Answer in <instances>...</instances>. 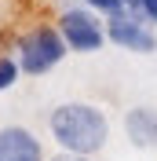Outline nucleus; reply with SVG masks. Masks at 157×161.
I'll list each match as a JSON object with an SVG mask.
<instances>
[{
  "instance_id": "obj_8",
  "label": "nucleus",
  "mask_w": 157,
  "mask_h": 161,
  "mask_svg": "<svg viewBox=\"0 0 157 161\" xmlns=\"http://www.w3.org/2000/svg\"><path fill=\"white\" fill-rule=\"evenodd\" d=\"M84 4H88L91 11H95V15H121V11H124V0H84Z\"/></svg>"
},
{
  "instance_id": "obj_10",
  "label": "nucleus",
  "mask_w": 157,
  "mask_h": 161,
  "mask_svg": "<svg viewBox=\"0 0 157 161\" xmlns=\"http://www.w3.org/2000/svg\"><path fill=\"white\" fill-rule=\"evenodd\" d=\"M51 161H91V158H80V154H66V150H59Z\"/></svg>"
},
{
  "instance_id": "obj_9",
  "label": "nucleus",
  "mask_w": 157,
  "mask_h": 161,
  "mask_svg": "<svg viewBox=\"0 0 157 161\" xmlns=\"http://www.w3.org/2000/svg\"><path fill=\"white\" fill-rule=\"evenodd\" d=\"M139 15L146 22H157V0H139Z\"/></svg>"
},
{
  "instance_id": "obj_5",
  "label": "nucleus",
  "mask_w": 157,
  "mask_h": 161,
  "mask_svg": "<svg viewBox=\"0 0 157 161\" xmlns=\"http://www.w3.org/2000/svg\"><path fill=\"white\" fill-rule=\"evenodd\" d=\"M0 161H48L44 143L26 125H4L0 128Z\"/></svg>"
},
{
  "instance_id": "obj_4",
  "label": "nucleus",
  "mask_w": 157,
  "mask_h": 161,
  "mask_svg": "<svg viewBox=\"0 0 157 161\" xmlns=\"http://www.w3.org/2000/svg\"><path fill=\"white\" fill-rule=\"evenodd\" d=\"M106 40H113L124 51H139V55L157 51V33L150 30V22L139 11H128V8L121 15H110L106 19Z\"/></svg>"
},
{
  "instance_id": "obj_11",
  "label": "nucleus",
  "mask_w": 157,
  "mask_h": 161,
  "mask_svg": "<svg viewBox=\"0 0 157 161\" xmlns=\"http://www.w3.org/2000/svg\"><path fill=\"white\" fill-rule=\"evenodd\" d=\"M124 8L128 11H139V0H124Z\"/></svg>"
},
{
  "instance_id": "obj_6",
  "label": "nucleus",
  "mask_w": 157,
  "mask_h": 161,
  "mask_svg": "<svg viewBox=\"0 0 157 161\" xmlns=\"http://www.w3.org/2000/svg\"><path fill=\"white\" fill-rule=\"evenodd\" d=\"M124 136L139 150H157V110L154 106H132L124 114Z\"/></svg>"
},
{
  "instance_id": "obj_2",
  "label": "nucleus",
  "mask_w": 157,
  "mask_h": 161,
  "mask_svg": "<svg viewBox=\"0 0 157 161\" xmlns=\"http://www.w3.org/2000/svg\"><path fill=\"white\" fill-rule=\"evenodd\" d=\"M66 40H62L59 26H33L19 37L15 44V59H19L22 73H30V77H40V73L55 70L62 59H66Z\"/></svg>"
},
{
  "instance_id": "obj_7",
  "label": "nucleus",
  "mask_w": 157,
  "mask_h": 161,
  "mask_svg": "<svg viewBox=\"0 0 157 161\" xmlns=\"http://www.w3.org/2000/svg\"><path fill=\"white\" fill-rule=\"evenodd\" d=\"M19 73H22L19 59H11V55H0V92H8L11 84L19 80Z\"/></svg>"
},
{
  "instance_id": "obj_1",
  "label": "nucleus",
  "mask_w": 157,
  "mask_h": 161,
  "mask_svg": "<svg viewBox=\"0 0 157 161\" xmlns=\"http://www.w3.org/2000/svg\"><path fill=\"white\" fill-rule=\"evenodd\" d=\"M48 132L59 150L91 158L110 143V117L95 103H62L48 114Z\"/></svg>"
},
{
  "instance_id": "obj_3",
  "label": "nucleus",
  "mask_w": 157,
  "mask_h": 161,
  "mask_svg": "<svg viewBox=\"0 0 157 161\" xmlns=\"http://www.w3.org/2000/svg\"><path fill=\"white\" fill-rule=\"evenodd\" d=\"M59 33H62V40H66V48L80 51V55L99 51L106 44V26L99 22V15L91 8H66L59 15Z\"/></svg>"
}]
</instances>
